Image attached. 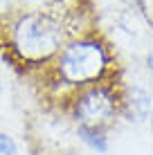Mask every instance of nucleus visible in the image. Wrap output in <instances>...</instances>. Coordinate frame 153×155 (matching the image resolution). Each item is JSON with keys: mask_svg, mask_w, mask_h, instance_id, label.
Returning a JSON list of instances; mask_svg holds the SVG:
<instances>
[{"mask_svg": "<svg viewBox=\"0 0 153 155\" xmlns=\"http://www.w3.org/2000/svg\"><path fill=\"white\" fill-rule=\"evenodd\" d=\"M63 31L52 16L34 12L16 20L12 41L20 58L32 63H43L52 58L61 47Z\"/></svg>", "mask_w": 153, "mask_h": 155, "instance_id": "1", "label": "nucleus"}, {"mask_svg": "<svg viewBox=\"0 0 153 155\" xmlns=\"http://www.w3.org/2000/svg\"><path fill=\"white\" fill-rule=\"evenodd\" d=\"M108 68V54L97 41H77L68 45L59 56L61 79L70 85H86L97 79Z\"/></svg>", "mask_w": 153, "mask_h": 155, "instance_id": "2", "label": "nucleus"}, {"mask_svg": "<svg viewBox=\"0 0 153 155\" xmlns=\"http://www.w3.org/2000/svg\"><path fill=\"white\" fill-rule=\"evenodd\" d=\"M72 117L79 124V128L90 130H104L115 117V97L108 88L95 85L79 94L72 106Z\"/></svg>", "mask_w": 153, "mask_h": 155, "instance_id": "3", "label": "nucleus"}, {"mask_svg": "<svg viewBox=\"0 0 153 155\" xmlns=\"http://www.w3.org/2000/svg\"><path fill=\"white\" fill-rule=\"evenodd\" d=\"M79 137L83 140V144L92 148L97 153H106L108 144H106V137L101 135V130H90V128H79Z\"/></svg>", "mask_w": 153, "mask_h": 155, "instance_id": "4", "label": "nucleus"}, {"mask_svg": "<svg viewBox=\"0 0 153 155\" xmlns=\"http://www.w3.org/2000/svg\"><path fill=\"white\" fill-rule=\"evenodd\" d=\"M0 155H18V146L7 133H0Z\"/></svg>", "mask_w": 153, "mask_h": 155, "instance_id": "5", "label": "nucleus"}, {"mask_svg": "<svg viewBox=\"0 0 153 155\" xmlns=\"http://www.w3.org/2000/svg\"><path fill=\"white\" fill-rule=\"evenodd\" d=\"M14 5H16V0H0V14L12 12V9H14Z\"/></svg>", "mask_w": 153, "mask_h": 155, "instance_id": "6", "label": "nucleus"}, {"mask_svg": "<svg viewBox=\"0 0 153 155\" xmlns=\"http://www.w3.org/2000/svg\"><path fill=\"white\" fill-rule=\"evenodd\" d=\"M151 124H153V113H151Z\"/></svg>", "mask_w": 153, "mask_h": 155, "instance_id": "7", "label": "nucleus"}, {"mask_svg": "<svg viewBox=\"0 0 153 155\" xmlns=\"http://www.w3.org/2000/svg\"><path fill=\"white\" fill-rule=\"evenodd\" d=\"M65 155H77V153H65Z\"/></svg>", "mask_w": 153, "mask_h": 155, "instance_id": "8", "label": "nucleus"}, {"mask_svg": "<svg viewBox=\"0 0 153 155\" xmlns=\"http://www.w3.org/2000/svg\"><path fill=\"white\" fill-rule=\"evenodd\" d=\"M0 92H2V85H0Z\"/></svg>", "mask_w": 153, "mask_h": 155, "instance_id": "9", "label": "nucleus"}]
</instances>
